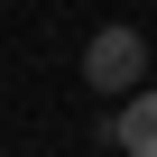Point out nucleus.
<instances>
[{"mask_svg": "<svg viewBox=\"0 0 157 157\" xmlns=\"http://www.w3.org/2000/svg\"><path fill=\"white\" fill-rule=\"evenodd\" d=\"M111 148H120V157H157V83L111 111Z\"/></svg>", "mask_w": 157, "mask_h": 157, "instance_id": "2", "label": "nucleus"}, {"mask_svg": "<svg viewBox=\"0 0 157 157\" xmlns=\"http://www.w3.org/2000/svg\"><path fill=\"white\" fill-rule=\"evenodd\" d=\"M139 74H148V37H139V28H102V37L83 46V83H93V93L129 102V93H148Z\"/></svg>", "mask_w": 157, "mask_h": 157, "instance_id": "1", "label": "nucleus"}]
</instances>
